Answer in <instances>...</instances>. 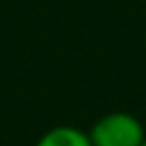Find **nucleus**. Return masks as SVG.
<instances>
[{
    "label": "nucleus",
    "mask_w": 146,
    "mask_h": 146,
    "mask_svg": "<svg viewBox=\"0 0 146 146\" xmlns=\"http://www.w3.org/2000/svg\"><path fill=\"white\" fill-rule=\"evenodd\" d=\"M93 146H141L146 139L144 124L129 112L102 115L88 131Z\"/></svg>",
    "instance_id": "nucleus-1"
},
{
    "label": "nucleus",
    "mask_w": 146,
    "mask_h": 146,
    "mask_svg": "<svg viewBox=\"0 0 146 146\" xmlns=\"http://www.w3.org/2000/svg\"><path fill=\"white\" fill-rule=\"evenodd\" d=\"M36 146H93V141H90L88 131L63 124V127H54L46 134H42Z\"/></svg>",
    "instance_id": "nucleus-2"
},
{
    "label": "nucleus",
    "mask_w": 146,
    "mask_h": 146,
    "mask_svg": "<svg viewBox=\"0 0 146 146\" xmlns=\"http://www.w3.org/2000/svg\"><path fill=\"white\" fill-rule=\"evenodd\" d=\"M141 146H146V139H144V141H141Z\"/></svg>",
    "instance_id": "nucleus-3"
}]
</instances>
